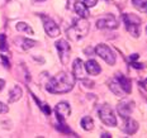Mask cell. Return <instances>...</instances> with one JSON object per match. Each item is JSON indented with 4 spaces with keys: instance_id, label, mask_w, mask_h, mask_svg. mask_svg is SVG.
Returning a JSON list of instances; mask_svg holds the SVG:
<instances>
[{
    "instance_id": "6da1fadb",
    "label": "cell",
    "mask_w": 147,
    "mask_h": 138,
    "mask_svg": "<svg viewBox=\"0 0 147 138\" xmlns=\"http://www.w3.org/2000/svg\"><path fill=\"white\" fill-rule=\"evenodd\" d=\"M74 85H75V76L72 73L60 72L48 81L46 89L51 94H65L72 90Z\"/></svg>"
},
{
    "instance_id": "7a4b0ae2",
    "label": "cell",
    "mask_w": 147,
    "mask_h": 138,
    "mask_svg": "<svg viewBox=\"0 0 147 138\" xmlns=\"http://www.w3.org/2000/svg\"><path fill=\"white\" fill-rule=\"evenodd\" d=\"M89 23L85 19H79V20H74L72 26L67 29V36L72 41H79V39L84 38L89 32Z\"/></svg>"
},
{
    "instance_id": "3957f363",
    "label": "cell",
    "mask_w": 147,
    "mask_h": 138,
    "mask_svg": "<svg viewBox=\"0 0 147 138\" xmlns=\"http://www.w3.org/2000/svg\"><path fill=\"white\" fill-rule=\"evenodd\" d=\"M55 113H56L57 120H59V125H57V128H59L61 132L70 133V128H67L66 124H65V119L70 115V113H71V108H70L69 103H66V102L59 103L56 106H55Z\"/></svg>"
},
{
    "instance_id": "277c9868",
    "label": "cell",
    "mask_w": 147,
    "mask_h": 138,
    "mask_svg": "<svg viewBox=\"0 0 147 138\" xmlns=\"http://www.w3.org/2000/svg\"><path fill=\"white\" fill-rule=\"evenodd\" d=\"M123 22L125 24V28L129 32L132 37L137 38L141 32V19L136 14H124L123 15Z\"/></svg>"
},
{
    "instance_id": "5b68a950",
    "label": "cell",
    "mask_w": 147,
    "mask_h": 138,
    "mask_svg": "<svg viewBox=\"0 0 147 138\" xmlns=\"http://www.w3.org/2000/svg\"><path fill=\"white\" fill-rule=\"evenodd\" d=\"M98 114L105 125H108V127H115L117 125V118L114 115V112L108 104H103L98 110Z\"/></svg>"
},
{
    "instance_id": "8992f818",
    "label": "cell",
    "mask_w": 147,
    "mask_h": 138,
    "mask_svg": "<svg viewBox=\"0 0 147 138\" xmlns=\"http://www.w3.org/2000/svg\"><path fill=\"white\" fill-rule=\"evenodd\" d=\"M95 53L99 57H102L108 65L113 66L115 63V53L112 51V48L108 47L107 44H104V43L98 44L95 47Z\"/></svg>"
},
{
    "instance_id": "52a82bcc",
    "label": "cell",
    "mask_w": 147,
    "mask_h": 138,
    "mask_svg": "<svg viewBox=\"0 0 147 138\" xmlns=\"http://www.w3.org/2000/svg\"><path fill=\"white\" fill-rule=\"evenodd\" d=\"M56 48H57V51H59L60 61L63 65H66L70 58V44L67 43L65 39H59V41L56 42Z\"/></svg>"
},
{
    "instance_id": "ba28073f",
    "label": "cell",
    "mask_w": 147,
    "mask_h": 138,
    "mask_svg": "<svg viewBox=\"0 0 147 138\" xmlns=\"http://www.w3.org/2000/svg\"><path fill=\"white\" fill-rule=\"evenodd\" d=\"M42 20H43V28H45V30H46V33H47V34L50 36V37L55 38V37H57V36L60 34V28H59V26H57V24L51 19V18L42 15Z\"/></svg>"
},
{
    "instance_id": "9c48e42d",
    "label": "cell",
    "mask_w": 147,
    "mask_h": 138,
    "mask_svg": "<svg viewBox=\"0 0 147 138\" xmlns=\"http://www.w3.org/2000/svg\"><path fill=\"white\" fill-rule=\"evenodd\" d=\"M96 27L99 29H115L118 28V22L113 15H107L96 20Z\"/></svg>"
},
{
    "instance_id": "30bf717a",
    "label": "cell",
    "mask_w": 147,
    "mask_h": 138,
    "mask_svg": "<svg viewBox=\"0 0 147 138\" xmlns=\"http://www.w3.org/2000/svg\"><path fill=\"white\" fill-rule=\"evenodd\" d=\"M117 110H118V113H119V115H121L122 119L129 118V115L132 114V110H133V102L122 100V102L117 105Z\"/></svg>"
},
{
    "instance_id": "8fae6325",
    "label": "cell",
    "mask_w": 147,
    "mask_h": 138,
    "mask_svg": "<svg viewBox=\"0 0 147 138\" xmlns=\"http://www.w3.org/2000/svg\"><path fill=\"white\" fill-rule=\"evenodd\" d=\"M84 66H85V70L88 71L89 75L95 76V75H99L100 71H102V67L99 66V63H98L95 60H89V61H86V63H85Z\"/></svg>"
},
{
    "instance_id": "7c38bea8",
    "label": "cell",
    "mask_w": 147,
    "mask_h": 138,
    "mask_svg": "<svg viewBox=\"0 0 147 138\" xmlns=\"http://www.w3.org/2000/svg\"><path fill=\"white\" fill-rule=\"evenodd\" d=\"M72 71H74V76L75 79H79V80H82L84 79V63L80 58H76L74 61V65H72Z\"/></svg>"
},
{
    "instance_id": "4fadbf2b",
    "label": "cell",
    "mask_w": 147,
    "mask_h": 138,
    "mask_svg": "<svg viewBox=\"0 0 147 138\" xmlns=\"http://www.w3.org/2000/svg\"><path fill=\"white\" fill-rule=\"evenodd\" d=\"M74 10L76 11V14L79 15L80 18L82 19H86L89 17V10H88V7L84 4V3H80V1H76L75 4H74Z\"/></svg>"
},
{
    "instance_id": "5bb4252c",
    "label": "cell",
    "mask_w": 147,
    "mask_h": 138,
    "mask_svg": "<svg viewBox=\"0 0 147 138\" xmlns=\"http://www.w3.org/2000/svg\"><path fill=\"white\" fill-rule=\"evenodd\" d=\"M115 79H117V81L119 82L121 88L124 90V93H131V91H132V86H131L129 79H127L125 76L122 75V73H117V75H115Z\"/></svg>"
},
{
    "instance_id": "9a60e30c",
    "label": "cell",
    "mask_w": 147,
    "mask_h": 138,
    "mask_svg": "<svg viewBox=\"0 0 147 138\" xmlns=\"http://www.w3.org/2000/svg\"><path fill=\"white\" fill-rule=\"evenodd\" d=\"M125 123H124V132L127 134H134L137 132V129H138V123H137L136 120H133V119L131 118H127L124 119Z\"/></svg>"
},
{
    "instance_id": "2e32d148",
    "label": "cell",
    "mask_w": 147,
    "mask_h": 138,
    "mask_svg": "<svg viewBox=\"0 0 147 138\" xmlns=\"http://www.w3.org/2000/svg\"><path fill=\"white\" fill-rule=\"evenodd\" d=\"M22 94H23L22 89L18 86V85H15V86L10 90V93H9V99H8V102H9V103H15V102H18V100L22 98Z\"/></svg>"
},
{
    "instance_id": "e0dca14e",
    "label": "cell",
    "mask_w": 147,
    "mask_h": 138,
    "mask_svg": "<svg viewBox=\"0 0 147 138\" xmlns=\"http://www.w3.org/2000/svg\"><path fill=\"white\" fill-rule=\"evenodd\" d=\"M109 88H110V90L113 91V93H114L115 95H117V96H124V90L123 89L121 88V85H119V82L117 81V79H113V80H110L109 81Z\"/></svg>"
},
{
    "instance_id": "ac0fdd59",
    "label": "cell",
    "mask_w": 147,
    "mask_h": 138,
    "mask_svg": "<svg viewBox=\"0 0 147 138\" xmlns=\"http://www.w3.org/2000/svg\"><path fill=\"white\" fill-rule=\"evenodd\" d=\"M132 4L137 10L147 14V0H132Z\"/></svg>"
},
{
    "instance_id": "d6986e66",
    "label": "cell",
    "mask_w": 147,
    "mask_h": 138,
    "mask_svg": "<svg viewBox=\"0 0 147 138\" xmlns=\"http://www.w3.org/2000/svg\"><path fill=\"white\" fill-rule=\"evenodd\" d=\"M80 124H81V127H82L84 131H91L93 127H94V122L90 116H84V118L81 119Z\"/></svg>"
},
{
    "instance_id": "ffe728a7",
    "label": "cell",
    "mask_w": 147,
    "mask_h": 138,
    "mask_svg": "<svg viewBox=\"0 0 147 138\" xmlns=\"http://www.w3.org/2000/svg\"><path fill=\"white\" fill-rule=\"evenodd\" d=\"M15 28H17L18 32H26V33H29V34H33V29L30 28V27L27 23H23V22L17 23Z\"/></svg>"
},
{
    "instance_id": "44dd1931",
    "label": "cell",
    "mask_w": 147,
    "mask_h": 138,
    "mask_svg": "<svg viewBox=\"0 0 147 138\" xmlns=\"http://www.w3.org/2000/svg\"><path fill=\"white\" fill-rule=\"evenodd\" d=\"M22 42H23L22 48H23V50H26V51H28V50H30V48H33L37 44L36 41H33V39H28V38H23Z\"/></svg>"
},
{
    "instance_id": "7402d4cb",
    "label": "cell",
    "mask_w": 147,
    "mask_h": 138,
    "mask_svg": "<svg viewBox=\"0 0 147 138\" xmlns=\"http://www.w3.org/2000/svg\"><path fill=\"white\" fill-rule=\"evenodd\" d=\"M82 3H84V4L86 5L88 8H91V7H95V4L98 3V0H82Z\"/></svg>"
},
{
    "instance_id": "603a6c76",
    "label": "cell",
    "mask_w": 147,
    "mask_h": 138,
    "mask_svg": "<svg viewBox=\"0 0 147 138\" xmlns=\"http://www.w3.org/2000/svg\"><path fill=\"white\" fill-rule=\"evenodd\" d=\"M8 110H9L8 105H5L4 103L0 102V114H5V113H8Z\"/></svg>"
},
{
    "instance_id": "cb8c5ba5",
    "label": "cell",
    "mask_w": 147,
    "mask_h": 138,
    "mask_svg": "<svg viewBox=\"0 0 147 138\" xmlns=\"http://www.w3.org/2000/svg\"><path fill=\"white\" fill-rule=\"evenodd\" d=\"M76 1H80V0H69V5H67V7H70V8H71L72 5L76 3Z\"/></svg>"
},
{
    "instance_id": "d4e9b609",
    "label": "cell",
    "mask_w": 147,
    "mask_h": 138,
    "mask_svg": "<svg viewBox=\"0 0 147 138\" xmlns=\"http://www.w3.org/2000/svg\"><path fill=\"white\" fill-rule=\"evenodd\" d=\"M4 86H5V81H4V80H1V79H0V91H1L3 89H4Z\"/></svg>"
},
{
    "instance_id": "484cf974",
    "label": "cell",
    "mask_w": 147,
    "mask_h": 138,
    "mask_svg": "<svg viewBox=\"0 0 147 138\" xmlns=\"http://www.w3.org/2000/svg\"><path fill=\"white\" fill-rule=\"evenodd\" d=\"M132 66L134 69H142V65H141V63H132Z\"/></svg>"
},
{
    "instance_id": "4316f807",
    "label": "cell",
    "mask_w": 147,
    "mask_h": 138,
    "mask_svg": "<svg viewBox=\"0 0 147 138\" xmlns=\"http://www.w3.org/2000/svg\"><path fill=\"white\" fill-rule=\"evenodd\" d=\"M136 58H138V55H137V53H134V55H132V56L129 57V60H131V61H134V60H136Z\"/></svg>"
},
{
    "instance_id": "83f0119b",
    "label": "cell",
    "mask_w": 147,
    "mask_h": 138,
    "mask_svg": "<svg viewBox=\"0 0 147 138\" xmlns=\"http://www.w3.org/2000/svg\"><path fill=\"white\" fill-rule=\"evenodd\" d=\"M103 138H108V137H112V136H110V134L109 133H103V136H102Z\"/></svg>"
},
{
    "instance_id": "f1b7e54d",
    "label": "cell",
    "mask_w": 147,
    "mask_h": 138,
    "mask_svg": "<svg viewBox=\"0 0 147 138\" xmlns=\"http://www.w3.org/2000/svg\"><path fill=\"white\" fill-rule=\"evenodd\" d=\"M142 86H145V88H147V79H146V80H145V81H143V82H142Z\"/></svg>"
},
{
    "instance_id": "f546056e",
    "label": "cell",
    "mask_w": 147,
    "mask_h": 138,
    "mask_svg": "<svg viewBox=\"0 0 147 138\" xmlns=\"http://www.w3.org/2000/svg\"><path fill=\"white\" fill-rule=\"evenodd\" d=\"M37 1H45V0H37Z\"/></svg>"
}]
</instances>
